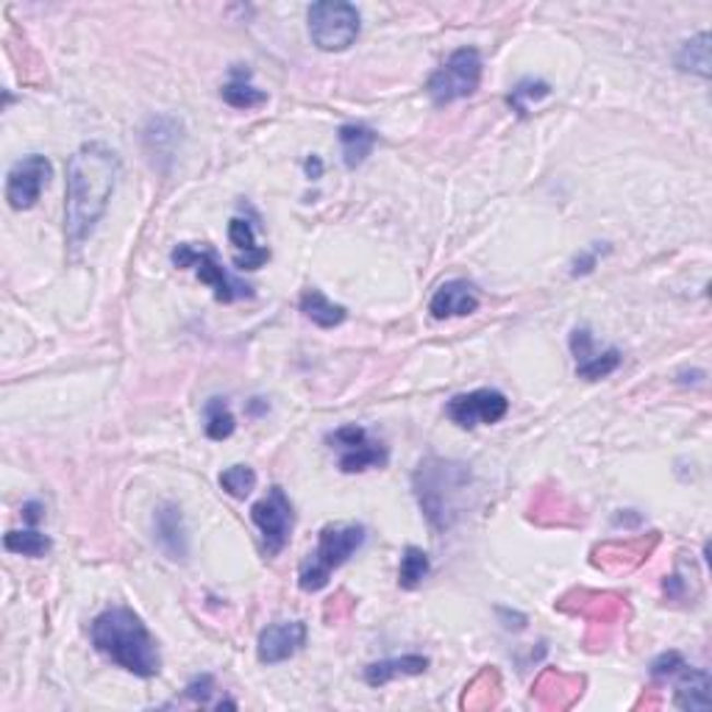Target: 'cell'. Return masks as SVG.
<instances>
[{
    "instance_id": "1",
    "label": "cell",
    "mask_w": 712,
    "mask_h": 712,
    "mask_svg": "<svg viewBox=\"0 0 712 712\" xmlns=\"http://www.w3.org/2000/svg\"><path fill=\"white\" fill-rule=\"evenodd\" d=\"M120 159L104 142H84L68 162V201H64V234L73 248L95 232L115 195Z\"/></svg>"
},
{
    "instance_id": "2",
    "label": "cell",
    "mask_w": 712,
    "mask_h": 712,
    "mask_svg": "<svg viewBox=\"0 0 712 712\" xmlns=\"http://www.w3.org/2000/svg\"><path fill=\"white\" fill-rule=\"evenodd\" d=\"M90 640L95 651H100L117 668L129 671L140 679H154L159 674V645L134 609L111 607L100 613L90 627Z\"/></svg>"
},
{
    "instance_id": "3",
    "label": "cell",
    "mask_w": 712,
    "mask_h": 712,
    "mask_svg": "<svg viewBox=\"0 0 712 712\" xmlns=\"http://www.w3.org/2000/svg\"><path fill=\"white\" fill-rule=\"evenodd\" d=\"M471 482V467L462 462L440 460V456H429L420 462L415 476H412V487H415L420 510L435 532H449L460 521Z\"/></svg>"
},
{
    "instance_id": "4",
    "label": "cell",
    "mask_w": 712,
    "mask_h": 712,
    "mask_svg": "<svg viewBox=\"0 0 712 712\" xmlns=\"http://www.w3.org/2000/svg\"><path fill=\"white\" fill-rule=\"evenodd\" d=\"M368 541L363 523H329L320 529L318 548L298 568V588L304 593H318L329 584L332 573L343 568Z\"/></svg>"
},
{
    "instance_id": "5",
    "label": "cell",
    "mask_w": 712,
    "mask_h": 712,
    "mask_svg": "<svg viewBox=\"0 0 712 712\" xmlns=\"http://www.w3.org/2000/svg\"><path fill=\"white\" fill-rule=\"evenodd\" d=\"M307 20L312 43L320 50H329V54L348 50L356 43V37H359V28H363L359 25L363 20H359L356 7L354 3H345V0H320V3H312Z\"/></svg>"
},
{
    "instance_id": "6",
    "label": "cell",
    "mask_w": 712,
    "mask_h": 712,
    "mask_svg": "<svg viewBox=\"0 0 712 712\" xmlns=\"http://www.w3.org/2000/svg\"><path fill=\"white\" fill-rule=\"evenodd\" d=\"M170 262L176 268H185V271H195V276L201 278L203 284H210L215 289V298L221 304H234L242 301V298H253L251 284L234 278L232 273L226 271L217 259V253L212 248H195L190 242H181V246L173 248Z\"/></svg>"
},
{
    "instance_id": "7",
    "label": "cell",
    "mask_w": 712,
    "mask_h": 712,
    "mask_svg": "<svg viewBox=\"0 0 712 712\" xmlns=\"http://www.w3.org/2000/svg\"><path fill=\"white\" fill-rule=\"evenodd\" d=\"M482 84V56L476 48H460L446 59L442 68H437L431 73L429 84V98L437 106H449L454 100L471 98Z\"/></svg>"
},
{
    "instance_id": "8",
    "label": "cell",
    "mask_w": 712,
    "mask_h": 712,
    "mask_svg": "<svg viewBox=\"0 0 712 712\" xmlns=\"http://www.w3.org/2000/svg\"><path fill=\"white\" fill-rule=\"evenodd\" d=\"M251 521L257 523L259 534H262L264 557H278L289 543V534H293L295 526L293 501L282 487L273 485L268 496L259 498L251 507Z\"/></svg>"
},
{
    "instance_id": "9",
    "label": "cell",
    "mask_w": 712,
    "mask_h": 712,
    "mask_svg": "<svg viewBox=\"0 0 712 712\" xmlns=\"http://www.w3.org/2000/svg\"><path fill=\"white\" fill-rule=\"evenodd\" d=\"M325 440H329L332 451H337V465L343 473H363L368 467H384L390 460L384 442L373 440L368 435V429L356 424L340 426Z\"/></svg>"
},
{
    "instance_id": "10",
    "label": "cell",
    "mask_w": 712,
    "mask_h": 712,
    "mask_svg": "<svg viewBox=\"0 0 712 712\" xmlns=\"http://www.w3.org/2000/svg\"><path fill=\"white\" fill-rule=\"evenodd\" d=\"M510 401L498 390H473V393L454 395L446 404V415L460 429H476V426H493L507 418Z\"/></svg>"
},
{
    "instance_id": "11",
    "label": "cell",
    "mask_w": 712,
    "mask_h": 712,
    "mask_svg": "<svg viewBox=\"0 0 712 712\" xmlns=\"http://www.w3.org/2000/svg\"><path fill=\"white\" fill-rule=\"evenodd\" d=\"M54 176V165L48 162V156L32 154L25 159L14 162L12 170H9L7 178V201L12 210L25 212L32 210L34 203L43 195L45 185Z\"/></svg>"
},
{
    "instance_id": "12",
    "label": "cell",
    "mask_w": 712,
    "mask_h": 712,
    "mask_svg": "<svg viewBox=\"0 0 712 712\" xmlns=\"http://www.w3.org/2000/svg\"><path fill=\"white\" fill-rule=\"evenodd\" d=\"M307 645V624L301 620H278L259 632L257 657L262 665H278L295 657Z\"/></svg>"
},
{
    "instance_id": "13",
    "label": "cell",
    "mask_w": 712,
    "mask_h": 712,
    "mask_svg": "<svg viewBox=\"0 0 712 712\" xmlns=\"http://www.w3.org/2000/svg\"><path fill=\"white\" fill-rule=\"evenodd\" d=\"M557 607L568 615H582L590 624H615L629 613L627 598L615 593H593V590H571L559 598Z\"/></svg>"
},
{
    "instance_id": "14",
    "label": "cell",
    "mask_w": 712,
    "mask_h": 712,
    "mask_svg": "<svg viewBox=\"0 0 712 712\" xmlns=\"http://www.w3.org/2000/svg\"><path fill=\"white\" fill-rule=\"evenodd\" d=\"M657 543L660 534H649V537H638V541L627 543H604V546L593 548V566L609 573L632 571V568L643 566L649 554L657 548Z\"/></svg>"
},
{
    "instance_id": "15",
    "label": "cell",
    "mask_w": 712,
    "mask_h": 712,
    "mask_svg": "<svg viewBox=\"0 0 712 712\" xmlns=\"http://www.w3.org/2000/svg\"><path fill=\"white\" fill-rule=\"evenodd\" d=\"M584 679L573 674H562L557 668H546L537 681H534L532 696L537 699V704L548 707V710H568L573 701L582 696Z\"/></svg>"
},
{
    "instance_id": "16",
    "label": "cell",
    "mask_w": 712,
    "mask_h": 712,
    "mask_svg": "<svg viewBox=\"0 0 712 712\" xmlns=\"http://www.w3.org/2000/svg\"><path fill=\"white\" fill-rule=\"evenodd\" d=\"M479 309V293L465 278H454L437 287V293L431 295L429 312L435 320H449V318H467Z\"/></svg>"
},
{
    "instance_id": "17",
    "label": "cell",
    "mask_w": 712,
    "mask_h": 712,
    "mask_svg": "<svg viewBox=\"0 0 712 712\" xmlns=\"http://www.w3.org/2000/svg\"><path fill=\"white\" fill-rule=\"evenodd\" d=\"M154 537L167 559L185 562L190 554V537H187L185 515L176 503H162L159 507V512L154 515Z\"/></svg>"
},
{
    "instance_id": "18",
    "label": "cell",
    "mask_w": 712,
    "mask_h": 712,
    "mask_svg": "<svg viewBox=\"0 0 712 712\" xmlns=\"http://www.w3.org/2000/svg\"><path fill=\"white\" fill-rule=\"evenodd\" d=\"M676 685H674V704L679 710L688 712H704L712 707V679L707 671L690 668V665H681L676 671Z\"/></svg>"
},
{
    "instance_id": "19",
    "label": "cell",
    "mask_w": 712,
    "mask_h": 712,
    "mask_svg": "<svg viewBox=\"0 0 712 712\" xmlns=\"http://www.w3.org/2000/svg\"><path fill=\"white\" fill-rule=\"evenodd\" d=\"M228 240L237 248L234 253V264L240 271H259L268 259H271V248L257 246V228L246 217H232L228 223Z\"/></svg>"
},
{
    "instance_id": "20",
    "label": "cell",
    "mask_w": 712,
    "mask_h": 712,
    "mask_svg": "<svg viewBox=\"0 0 712 712\" xmlns=\"http://www.w3.org/2000/svg\"><path fill=\"white\" fill-rule=\"evenodd\" d=\"M429 671V657L424 654H404V657L393 660H379V663H370L365 668V681L370 688H384L393 679H404V676H420Z\"/></svg>"
},
{
    "instance_id": "21",
    "label": "cell",
    "mask_w": 712,
    "mask_h": 712,
    "mask_svg": "<svg viewBox=\"0 0 712 712\" xmlns=\"http://www.w3.org/2000/svg\"><path fill=\"white\" fill-rule=\"evenodd\" d=\"M221 98L226 100L228 106H234V109H246V111L268 104V93L259 90V86H253L251 70L242 68V64H237V68L232 70V75H228V81L221 90Z\"/></svg>"
},
{
    "instance_id": "22",
    "label": "cell",
    "mask_w": 712,
    "mask_h": 712,
    "mask_svg": "<svg viewBox=\"0 0 712 712\" xmlns=\"http://www.w3.org/2000/svg\"><path fill=\"white\" fill-rule=\"evenodd\" d=\"M298 307H301L304 318L312 320V323L320 325V329H334V325L345 323V318H348V309L340 307V304H334V301H329V298H325L318 287L304 289Z\"/></svg>"
},
{
    "instance_id": "23",
    "label": "cell",
    "mask_w": 712,
    "mask_h": 712,
    "mask_svg": "<svg viewBox=\"0 0 712 712\" xmlns=\"http://www.w3.org/2000/svg\"><path fill=\"white\" fill-rule=\"evenodd\" d=\"M376 145V131L368 129L363 123H348L340 129V147H343V162L348 170H356L359 165H365Z\"/></svg>"
},
{
    "instance_id": "24",
    "label": "cell",
    "mask_w": 712,
    "mask_h": 712,
    "mask_svg": "<svg viewBox=\"0 0 712 712\" xmlns=\"http://www.w3.org/2000/svg\"><path fill=\"white\" fill-rule=\"evenodd\" d=\"M221 693L215 685V676L203 674L198 676V679H192L190 685L185 688V693H181V699L170 701V704L165 707H206V710H223V707H228V710H234V701L228 699H215V696Z\"/></svg>"
},
{
    "instance_id": "25",
    "label": "cell",
    "mask_w": 712,
    "mask_h": 712,
    "mask_svg": "<svg viewBox=\"0 0 712 712\" xmlns=\"http://www.w3.org/2000/svg\"><path fill=\"white\" fill-rule=\"evenodd\" d=\"M203 429H206V437L210 440H228L237 429V420H234L232 410H228L226 399H210L206 406H203Z\"/></svg>"
},
{
    "instance_id": "26",
    "label": "cell",
    "mask_w": 712,
    "mask_h": 712,
    "mask_svg": "<svg viewBox=\"0 0 712 712\" xmlns=\"http://www.w3.org/2000/svg\"><path fill=\"white\" fill-rule=\"evenodd\" d=\"M498 690H501V679H498V671L496 668H485L465 688V699H462V707H476V710H485V707H496Z\"/></svg>"
},
{
    "instance_id": "27",
    "label": "cell",
    "mask_w": 712,
    "mask_h": 712,
    "mask_svg": "<svg viewBox=\"0 0 712 712\" xmlns=\"http://www.w3.org/2000/svg\"><path fill=\"white\" fill-rule=\"evenodd\" d=\"M3 546H7V551L12 554H23V557L39 559L50 551V537L39 532L37 526H28L23 529V532H9L7 537H3Z\"/></svg>"
},
{
    "instance_id": "28",
    "label": "cell",
    "mask_w": 712,
    "mask_h": 712,
    "mask_svg": "<svg viewBox=\"0 0 712 712\" xmlns=\"http://www.w3.org/2000/svg\"><path fill=\"white\" fill-rule=\"evenodd\" d=\"M429 571H431L429 554H426L424 548H418V546H410L404 551V557H401L399 584L404 590L420 588V584H424V579L429 577Z\"/></svg>"
},
{
    "instance_id": "29",
    "label": "cell",
    "mask_w": 712,
    "mask_h": 712,
    "mask_svg": "<svg viewBox=\"0 0 712 712\" xmlns=\"http://www.w3.org/2000/svg\"><path fill=\"white\" fill-rule=\"evenodd\" d=\"M676 64H679V70H690V73H699L707 79L710 75V34L704 32L681 45Z\"/></svg>"
},
{
    "instance_id": "30",
    "label": "cell",
    "mask_w": 712,
    "mask_h": 712,
    "mask_svg": "<svg viewBox=\"0 0 712 712\" xmlns=\"http://www.w3.org/2000/svg\"><path fill=\"white\" fill-rule=\"evenodd\" d=\"M620 359H624V356H620L618 348L593 351L588 359L577 363V376H579V379H584V381L607 379L609 373H615V370L620 368Z\"/></svg>"
},
{
    "instance_id": "31",
    "label": "cell",
    "mask_w": 712,
    "mask_h": 712,
    "mask_svg": "<svg viewBox=\"0 0 712 712\" xmlns=\"http://www.w3.org/2000/svg\"><path fill=\"white\" fill-rule=\"evenodd\" d=\"M221 487L232 498H248L257 487V471L248 465H232L221 473Z\"/></svg>"
},
{
    "instance_id": "32",
    "label": "cell",
    "mask_w": 712,
    "mask_h": 712,
    "mask_svg": "<svg viewBox=\"0 0 712 712\" xmlns=\"http://www.w3.org/2000/svg\"><path fill=\"white\" fill-rule=\"evenodd\" d=\"M548 95H551V86H548L546 81L526 79V81H521L515 90H512L510 98H507V100H510V106L518 111V115L526 117L529 106L537 104V100H543V98H548Z\"/></svg>"
},
{
    "instance_id": "33",
    "label": "cell",
    "mask_w": 712,
    "mask_h": 712,
    "mask_svg": "<svg viewBox=\"0 0 712 712\" xmlns=\"http://www.w3.org/2000/svg\"><path fill=\"white\" fill-rule=\"evenodd\" d=\"M681 665L688 663H685L679 651H665V654H660V657L651 663V676H654V679H665V676H674Z\"/></svg>"
},
{
    "instance_id": "34",
    "label": "cell",
    "mask_w": 712,
    "mask_h": 712,
    "mask_svg": "<svg viewBox=\"0 0 712 712\" xmlns=\"http://www.w3.org/2000/svg\"><path fill=\"white\" fill-rule=\"evenodd\" d=\"M598 262V246L590 248V251H584L582 257H577V262H573V276H584V273H590L593 268H596Z\"/></svg>"
},
{
    "instance_id": "35",
    "label": "cell",
    "mask_w": 712,
    "mask_h": 712,
    "mask_svg": "<svg viewBox=\"0 0 712 712\" xmlns=\"http://www.w3.org/2000/svg\"><path fill=\"white\" fill-rule=\"evenodd\" d=\"M23 518H25V523H28V526H37L39 523V518H43V503L39 501H28L23 507Z\"/></svg>"
},
{
    "instance_id": "36",
    "label": "cell",
    "mask_w": 712,
    "mask_h": 712,
    "mask_svg": "<svg viewBox=\"0 0 712 712\" xmlns=\"http://www.w3.org/2000/svg\"><path fill=\"white\" fill-rule=\"evenodd\" d=\"M304 170H307L309 178H320V173H323V162H320L318 156H309V159L304 162Z\"/></svg>"
}]
</instances>
